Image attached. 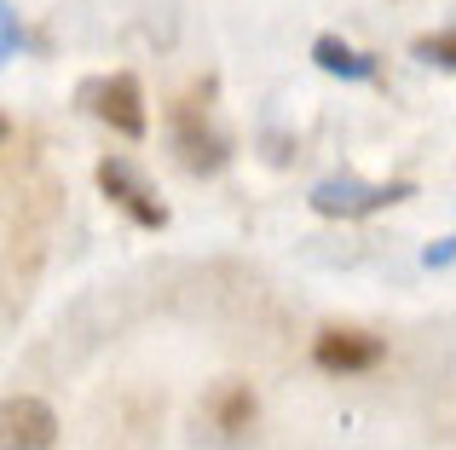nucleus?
Segmentation results:
<instances>
[{"label": "nucleus", "mask_w": 456, "mask_h": 450, "mask_svg": "<svg viewBox=\"0 0 456 450\" xmlns=\"http://www.w3.org/2000/svg\"><path fill=\"white\" fill-rule=\"evenodd\" d=\"M255 416H260V398H255V387H248V382H220L208 393V422L220 433H232V439L243 428H255Z\"/></svg>", "instance_id": "nucleus-7"}, {"label": "nucleus", "mask_w": 456, "mask_h": 450, "mask_svg": "<svg viewBox=\"0 0 456 450\" xmlns=\"http://www.w3.org/2000/svg\"><path fill=\"white\" fill-rule=\"evenodd\" d=\"M387 358V341L370 335V329H353V324H330L312 335V364L323 375H364Z\"/></svg>", "instance_id": "nucleus-5"}, {"label": "nucleus", "mask_w": 456, "mask_h": 450, "mask_svg": "<svg viewBox=\"0 0 456 450\" xmlns=\"http://www.w3.org/2000/svg\"><path fill=\"white\" fill-rule=\"evenodd\" d=\"M93 180H99L104 203L122 208L134 225H145V231H162V225H167V203L156 197V185H151L127 157H104L99 168H93Z\"/></svg>", "instance_id": "nucleus-4"}, {"label": "nucleus", "mask_w": 456, "mask_h": 450, "mask_svg": "<svg viewBox=\"0 0 456 450\" xmlns=\"http://www.w3.org/2000/svg\"><path fill=\"white\" fill-rule=\"evenodd\" d=\"M0 428H6V450H53L58 445V416L35 393H12L6 410H0Z\"/></svg>", "instance_id": "nucleus-6"}, {"label": "nucleus", "mask_w": 456, "mask_h": 450, "mask_svg": "<svg viewBox=\"0 0 456 450\" xmlns=\"http://www.w3.org/2000/svg\"><path fill=\"white\" fill-rule=\"evenodd\" d=\"M18 46H23V29H18V12L6 6V35H0V52L12 58V52H18Z\"/></svg>", "instance_id": "nucleus-11"}, {"label": "nucleus", "mask_w": 456, "mask_h": 450, "mask_svg": "<svg viewBox=\"0 0 456 450\" xmlns=\"http://www.w3.org/2000/svg\"><path fill=\"white\" fill-rule=\"evenodd\" d=\"M81 110H93L110 133L122 139H145L151 133V110H145V87H139L134 69H116V76H99V81H81Z\"/></svg>", "instance_id": "nucleus-2"}, {"label": "nucleus", "mask_w": 456, "mask_h": 450, "mask_svg": "<svg viewBox=\"0 0 456 450\" xmlns=\"http://www.w3.org/2000/svg\"><path fill=\"white\" fill-rule=\"evenodd\" d=\"M404 197H416L411 180H358V173H330V180L312 185V214L323 220H370L381 214V208L404 203Z\"/></svg>", "instance_id": "nucleus-1"}, {"label": "nucleus", "mask_w": 456, "mask_h": 450, "mask_svg": "<svg viewBox=\"0 0 456 450\" xmlns=\"http://www.w3.org/2000/svg\"><path fill=\"white\" fill-rule=\"evenodd\" d=\"M197 99H202V92H191V99L174 104V150H179V168H185V173H220L225 162H232V139L208 122V110H202Z\"/></svg>", "instance_id": "nucleus-3"}, {"label": "nucleus", "mask_w": 456, "mask_h": 450, "mask_svg": "<svg viewBox=\"0 0 456 450\" xmlns=\"http://www.w3.org/2000/svg\"><path fill=\"white\" fill-rule=\"evenodd\" d=\"M411 52L422 58V64L451 69V76H456V18L445 23V29H434V35H416V41H411Z\"/></svg>", "instance_id": "nucleus-9"}, {"label": "nucleus", "mask_w": 456, "mask_h": 450, "mask_svg": "<svg viewBox=\"0 0 456 450\" xmlns=\"http://www.w3.org/2000/svg\"><path fill=\"white\" fill-rule=\"evenodd\" d=\"M422 266H428V271H445V266H456V237H439V243L422 254Z\"/></svg>", "instance_id": "nucleus-10"}, {"label": "nucleus", "mask_w": 456, "mask_h": 450, "mask_svg": "<svg viewBox=\"0 0 456 450\" xmlns=\"http://www.w3.org/2000/svg\"><path fill=\"white\" fill-rule=\"evenodd\" d=\"M312 64H318L323 76H341V81H376V58L346 46L341 35H318V41H312Z\"/></svg>", "instance_id": "nucleus-8"}]
</instances>
